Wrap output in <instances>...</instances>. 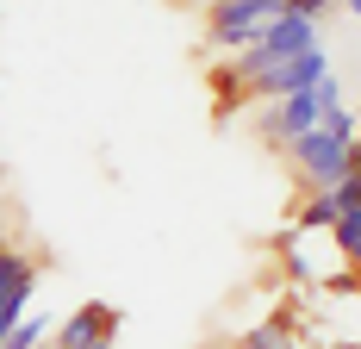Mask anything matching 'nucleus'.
<instances>
[{"mask_svg": "<svg viewBox=\"0 0 361 349\" xmlns=\"http://www.w3.org/2000/svg\"><path fill=\"white\" fill-rule=\"evenodd\" d=\"M349 174H355V181H361V138L349 143Z\"/></svg>", "mask_w": 361, "mask_h": 349, "instance_id": "9d476101", "label": "nucleus"}, {"mask_svg": "<svg viewBox=\"0 0 361 349\" xmlns=\"http://www.w3.org/2000/svg\"><path fill=\"white\" fill-rule=\"evenodd\" d=\"M6 244H13V237H6V225H0V249H6Z\"/></svg>", "mask_w": 361, "mask_h": 349, "instance_id": "2eb2a0df", "label": "nucleus"}, {"mask_svg": "<svg viewBox=\"0 0 361 349\" xmlns=\"http://www.w3.org/2000/svg\"><path fill=\"white\" fill-rule=\"evenodd\" d=\"M330 237H336V249H343V262H349V256L361 249V212H343V218L330 225Z\"/></svg>", "mask_w": 361, "mask_h": 349, "instance_id": "6e6552de", "label": "nucleus"}, {"mask_svg": "<svg viewBox=\"0 0 361 349\" xmlns=\"http://www.w3.org/2000/svg\"><path fill=\"white\" fill-rule=\"evenodd\" d=\"M287 13V0H218V6H206L200 19H206V50H250V44H262V32L274 25Z\"/></svg>", "mask_w": 361, "mask_h": 349, "instance_id": "f03ea898", "label": "nucleus"}, {"mask_svg": "<svg viewBox=\"0 0 361 349\" xmlns=\"http://www.w3.org/2000/svg\"><path fill=\"white\" fill-rule=\"evenodd\" d=\"M330 106H343V81H336V75H324L318 88H299V94H281V100H262L255 131H262V143H268V150H287L299 131L324 125Z\"/></svg>", "mask_w": 361, "mask_h": 349, "instance_id": "f257e3e1", "label": "nucleus"}, {"mask_svg": "<svg viewBox=\"0 0 361 349\" xmlns=\"http://www.w3.org/2000/svg\"><path fill=\"white\" fill-rule=\"evenodd\" d=\"M349 268H361V249H355V256H349Z\"/></svg>", "mask_w": 361, "mask_h": 349, "instance_id": "dca6fc26", "label": "nucleus"}, {"mask_svg": "<svg viewBox=\"0 0 361 349\" xmlns=\"http://www.w3.org/2000/svg\"><path fill=\"white\" fill-rule=\"evenodd\" d=\"M349 275H355V293H361V268H349Z\"/></svg>", "mask_w": 361, "mask_h": 349, "instance_id": "f3484780", "label": "nucleus"}, {"mask_svg": "<svg viewBox=\"0 0 361 349\" xmlns=\"http://www.w3.org/2000/svg\"><path fill=\"white\" fill-rule=\"evenodd\" d=\"M0 349H6V343H0Z\"/></svg>", "mask_w": 361, "mask_h": 349, "instance_id": "aec40b11", "label": "nucleus"}, {"mask_svg": "<svg viewBox=\"0 0 361 349\" xmlns=\"http://www.w3.org/2000/svg\"><path fill=\"white\" fill-rule=\"evenodd\" d=\"M336 218H343V200H336V194H312L305 206L293 212V225H287V231H299V237H318V231H330Z\"/></svg>", "mask_w": 361, "mask_h": 349, "instance_id": "423d86ee", "label": "nucleus"}, {"mask_svg": "<svg viewBox=\"0 0 361 349\" xmlns=\"http://www.w3.org/2000/svg\"><path fill=\"white\" fill-rule=\"evenodd\" d=\"M112 343H118V337H100V343H87V349H112Z\"/></svg>", "mask_w": 361, "mask_h": 349, "instance_id": "ddd939ff", "label": "nucleus"}, {"mask_svg": "<svg viewBox=\"0 0 361 349\" xmlns=\"http://www.w3.org/2000/svg\"><path fill=\"white\" fill-rule=\"evenodd\" d=\"M287 13H299V19H312V25H324L330 13H336V0H287Z\"/></svg>", "mask_w": 361, "mask_h": 349, "instance_id": "1a4fd4ad", "label": "nucleus"}, {"mask_svg": "<svg viewBox=\"0 0 361 349\" xmlns=\"http://www.w3.org/2000/svg\"><path fill=\"white\" fill-rule=\"evenodd\" d=\"M355 119H361V112H355Z\"/></svg>", "mask_w": 361, "mask_h": 349, "instance_id": "6ab92c4d", "label": "nucleus"}, {"mask_svg": "<svg viewBox=\"0 0 361 349\" xmlns=\"http://www.w3.org/2000/svg\"><path fill=\"white\" fill-rule=\"evenodd\" d=\"M37 349H56V337H50V343H37Z\"/></svg>", "mask_w": 361, "mask_h": 349, "instance_id": "a211bd4d", "label": "nucleus"}, {"mask_svg": "<svg viewBox=\"0 0 361 349\" xmlns=\"http://www.w3.org/2000/svg\"><path fill=\"white\" fill-rule=\"evenodd\" d=\"M100 337H118V306L106 300H81L69 318H56V349H87Z\"/></svg>", "mask_w": 361, "mask_h": 349, "instance_id": "39448f33", "label": "nucleus"}, {"mask_svg": "<svg viewBox=\"0 0 361 349\" xmlns=\"http://www.w3.org/2000/svg\"><path fill=\"white\" fill-rule=\"evenodd\" d=\"M336 6H343V13H355V19H361V0H336Z\"/></svg>", "mask_w": 361, "mask_h": 349, "instance_id": "9b49d317", "label": "nucleus"}, {"mask_svg": "<svg viewBox=\"0 0 361 349\" xmlns=\"http://www.w3.org/2000/svg\"><path fill=\"white\" fill-rule=\"evenodd\" d=\"M318 349H361V343H318Z\"/></svg>", "mask_w": 361, "mask_h": 349, "instance_id": "4468645a", "label": "nucleus"}, {"mask_svg": "<svg viewBox=\"0 0 361 349\" xmlns=\"http://www.w3.org/2000/svg\"><path fill=\"white\" fill-rule=\"evenodd\" d=\"M180 6H200V13H206V6H218V0H180Z\"/></svg>", "mask_w": 361, "mask_h": 349, "instance_id": "f8f14e48", "label": "nucleus"}, {"mask_svg": "<svg viewBox=\"0 0 361 349\" xmlns=\"http://www.w3.org/2000/svg\"><path fill=\"white\" fill-rule=\"evenodd\" d=\"M56 318H44V312H25L19 324H13V337H6V349H37V343H50L56 331H50Z\"/></svg>", "mask_w": 361, "mask_h": 349, "instance_id": "0eeeda50", "label": "nucleus"}, {"mask_svg": "<svg viewBox=\"0 0 361 349\" xmlns=\"http://www.w3.org/2000/svg\"><path fill=\"white\" fill-rule=\"evenodd\" d=\"M324 75H330V57H324V44H312V50H299L287 63H274L268 75H255L250 100H281V94H299V88H318Z\"/></svg>", "mask_w": 361, "mask_h": 349, "instance_id": "20e7f679", "label": "nucleus"}, {"mask_svg": "<svg viewBox=\"0 0 361 349\" xmlns=\"http://www.w3.org/2000/svg\"><path fill=\"white\" fill-rule=\"evenodd\" d=\"M281 156L293 162V174H299L312 194H330V187H343V181H349V143L336 138V131H324V125L299 131Z\"/></svg>", "mask_w": 361, "mask_h": 349, "instance_id": "7ed1b4c3", "label": "nucleus"}]
</instances>
